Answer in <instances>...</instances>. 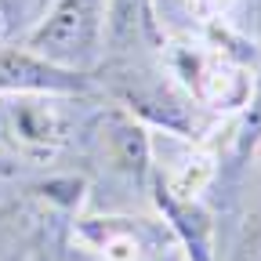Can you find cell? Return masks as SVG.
I'll return each mask as SVG.
<instances>
[{
	"label": "cell",
	"instance_id": "obj_11",
	"mask_svg": "<svg viewBox=\"0 0 261 261\" xmlns=\"http://www.w3.org/2000/svg\"><path fill=\"white\" fill-rule=\"evenodd\" d=\"M33 192L44 196L47 203L62 207V211H80L84 196H87V181L76 178V174H58V178H47L40 185H33Z\"/></svg>",
	"mask_w": 261,
	"mask_h": 261
},
{
	"label": "cell",
	"instance_id": "obj_14",
	"mask_svg": "<svg viewBox=\"0 0 261 261\" xmlns=\"http://www.w3.org/2000/svg\"><path fill=\"white\" fill-rule=\"evenodd\" d=\"M149 261H185V254H178L174 247H160V250H156Z\"/></svg>",
	"mask_w": 261,
	"mask_h": 261
},
{
	"label": "cell",
	"instance_id": "obj_1",
	"mask_svg": "<svg viewBox=\"0 0 261 261\" xmlns=\"http://www.w3.org/2000/svg\"><path fill=\"white\" fill-rule=\"evenodd\" d=\"M106 11L109 0H55L47 18L29 33L25 47L87 73V65L98 62L106 44Z\"/></svg>",
	"mask_w": 261,
	"mask_h": 261
},
{
	"label": "cell",
	"instance_id": "obj_16",
	"mask_svg": "<svg viewBox=\"0 0 261 261\" xmlns=\"http://www.w3.org/2000/svg\"><path fill=\"white\" fill-rule=\"evenodd\" d=\"M11 174H15V163L0 156V178H11Z\"/></svg>",
	"mask_w": 261,
	"mask_h": 261
},
{
	"label": "cell",
	"instance_id": "obj_13",
	"mask_svg": "<svg viewBox=\"0 0 261 261\" xmlns=\"http://www.w3.org/2000/svg\"><path fill=\"white\" fill-rule=\"evenodd\" d=\"M236 261H261V211L254 218H247V228H243Z\"/></svg>",
	"mask_w": 261,
	"mask_h": 261
},
{
	"label": "cell",
	"instance_id": "obj_5",
	"mask_svg": "<svg viewBox=\"0 0 261 261\" xmlns=\"http://www.w3.org/2000/svg\"><path fill=\"white\" fill-rule=\"evenodd\" d=\"M152 200L167 221V228L174 232L185 261H214V214L200 203V196H178L167 181L160 178V171L152 167Z\"/></svg>",
	"mask_w": 261,
	"mask_h": 261
},
{
	"label": "cell",
	"instance_id": "obj_12",
	"mask_svg": "<svg viewBox=\"0 0 261 261\" xmlns=\"http://www.w3.org/2000/svg\"><path fill=\"white\" fill-rule=\"evenodd\" d=\"M247 116H243V123H240V135H236V152L240 156H250L257 145H261V76H257V84L250 87V94H247Z\"/></svg>",
	"mask_w": 261,
	"mask_h": 261
},
{
	"label": "cell",
	"instance_id": "obj_15",
	"mask_svg": "<svg viewBox=\"0 0 261 261\" xmlns=\"http://www.w3.org/2000/svg\"><path fill=\"white\" fill-rule=\"evenodd\" d=\"M15 8H18V0H0V18H8Z\"/></svg>",
	"mask_w": 261,
	"mask_h": 261
},
{
	"label": "cell",
	"instance_id": "obj_7",
	"mask_svg": "<svg viewBox=\"0 0 261 261\" xmlns=\"http://www.w3.org/2000/svg\"><path fill=\"white\" fill-rule=\"evenodd\" d=\"M106 152H109L116 171H123L138 185H149V178H152V138H149L145 120H138L135 113H113L106 120Z\"/></svg>",
	"mask_w": 261,
	"mask_h": 261
},
{
	"label": "cell",
	"instance_id": "obj_9",
	"mask_svg": "<svg viewBox=\"0 0 261 261\" xmlns=\"http://www.w3.org/2000/svg\"><path fill=\"white\" fill-rule=\"evenodd\" d=\"M142 33H156L149 0H109V11H106V44L120 51L130 40H138Z\"/></svg>",
	"mask_w": 261,
	"mask_h": 261
},
{
	"label": "cell",
	"instance_id": "obj_3",
	"mask_svg": "<svg viewBox=\"0 0 261 261\" xmlns=\"http://www.w3.org/2000/svg\"><path fill=\"white\" fill-rule=\"evenodd\" d=\"M94 91L84 69L58 65L29 47H0V94H87Z\"/></svg>",
	"mask_w": 261,
	"mask_h": 261
},
{
	"label": "cell",
	"instance_id": "obj_2",
	"mask_svg": "<svg viewBox=\"0 0 261 261\" xmlns=\"http://www.w3.org/2000/svg\"><path fill=\"white\" fill-rule=\"evenodd\" d=\"M171 69L181 80L185 94L203 109H240L250 94V76L221 55H211L192 44L171 47Z\"/></svg>",
	"mask_w": 261,
	"mask_h": 261
},
{
	"label": "cell",
	"instance_id": "obj_8",
	"mask_svg": "<svg viewBox=\"0 0 261 261\" xmlns=\"http://www.w3.org/2000/svg\"><path fill=\"white\" fill-rule=\"evenodd\" d=\"M123 106L145 123H156L163 130L192 138L200 123L192 116V98H181L167 87H142V91H123Z\"/></svg>",
	"mask_w": 261,
	"mask_h": 261
},
{
	"label": "cell",
	"instance_id": "obj_4",
	"mask_svg": "<svg viewBox=\"0 0 261 261\" xmlns=\"http://www.w3.org/2000/svg\"><path fill=\"white\" fill-rule=\"evenodd\" d=\"M4 127L33 156H51L65 142V130H69L58 94H8Z\"/></svg>",
	"mask_w": 261,
	"mask_h": 261
},
{
	"label": "cell",
	"instance_id": "obj_10",
	"mask_svg": "<svg viewBox=\"0 0 261 261\" xmlns=\"http://www.w3.org/2000/svg\"><path fill=\"white\" fill-rule=\"evenodd\" d=\"M160 178L167 181L178 196H200L211 185V178H214V160L207 152H192V156H185V163L174 174H160Z\"/></svg>",
	"mask_w": 261,
	"mask_h": 261
},
{
	"label": "cell",
	"instance_id": "obj_6",
	"mask_svg": "<svg viewBox=\"0 0 261 261\" xmlns=\"http://www.w3.org/2000/svg\"><path fill=\"white\" fill-rule=\"evenodd\" d=\"M73 232L98 261H149L160 247H167L156 228L135 218H84Z\"/></svg>",
	"mask_w": 261,
	"mask_h": 261
}]
</instances>
